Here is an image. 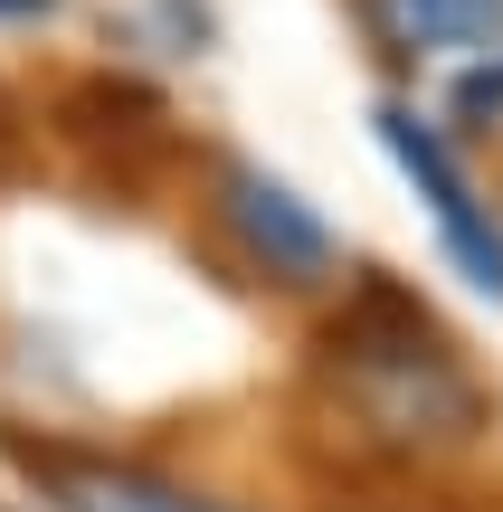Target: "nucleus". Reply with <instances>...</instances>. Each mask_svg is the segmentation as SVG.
<instances>
[{
	"label": "nucleus",
	"mask_w": 503,
	"mask_h": 512,
	"mask_svg": "<svg viewBox=\"0 0 503 512\" xmlns=\"http://www.w3.org/2000/svg\"><path fill=\"white\" fill-rule=\"evenodd\" d=\"M333 361H342V399L371 437L409 446V456H447V446H475L485 437V389L475 370L456 361V342L428 323L418 304L399 294H371L352 323L333 332Z\"/></svg>",
	"instance_id": "1"
},
{
	"label": "nucleus",
	"mask_w": 503,
	"mask_h": 512,
	"mask_svg": "<svg viewBox=\"0 0 503 512\" xmlns=\"http://www.w3.org/2000/svg\"><path fill=\"white\" fill-rule=\"evenodd\" d=\"M209 209H219L228 247L247 256V266L266 275V285H342V238L323 228L314 200H295V181H276L266 162H219V181H209Z\"/></svg>",
	"instance_id": "2"
},
{
	"label": "nucleus",
	"mask_w": 503,
	"mask_h": 512,
	"mask_svg": "<svg viewBox=\"0 0 503 512\" xmlns=\"http://www.w3.org/2000/svg\"><path fill=\"white\" fill-rule=\"evenodd\" d=\"M371 124H380V152H390V162L409 171V190L428 200V219H437V238H447V256L466 266V285L503 294V219H494L485 190H475V171L456 162V143L418 105H380Z\"/></svg>",
	"instance_id": "3"
},
{
	"label": "nucleus",
	"mask_w": 503,
	"mask_h": 512,
	"mask_svg": "<svg viewBox=\"0 0 503 512\" xmlns=\"http://www.w3.org/2000/svg\"><path fill=\"white\" fill-rule=\"evenodd\" d=\"M371 29L428 67H485L503 57V0H371Z\"/></svg>",
	"instance_id": "4"
},
{
	"label": "nucleus",
	"mask_w": 503,
	"mask_h": 512,
	"mask_svg": "<svg viewBox=\"0 0 503 512\" xmlns=\"http://www.w3.org/2000/svg\"><path fill=\"white\" fill-rule=\"evenodd\" d=\"M57 512H228V503H200L162 475H133V465H67L57 475Z\"/></svg>",
	"instance_id": "5"
},
{
	"label": "nucleus",
	"mask_w": 503,
	"mask_h": 512,
	"mask_svg": "<svg viewBox=\"0 0 503 512\" xmlns=\"http://www.w3.org/2000/svg\"><path fill=\"white\" fill-rule=\"evenodd\" d=\"M0 19H57V0H0Z\"/></svg>",
	"instance_id": "6"
}]
</instances>
